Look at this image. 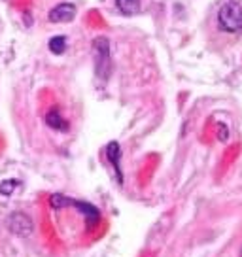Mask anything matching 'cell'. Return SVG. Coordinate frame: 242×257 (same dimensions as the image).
Wrapping results in <instances>:
<instances>
[{"mask_svg":"<svg viewBox=\"0 0 242 257\" xmlns=\"http://www.w3.org/2000/svg\"><path fill=\"white\" fill-rule=\"evenodd\" d=\"M216 23L225 34H242V0H225L218 8Z\"/></svg>","mask_w":242,"mask_h":257,"instance_id":"cell-1","label":"cell"},{"mask_svg":"<svg viewBox=\"0 0 242 257\" xmlns=\"http://www.w3.org/2000/svg\"><path fill=\"white\" fill-rule=\"evenodd\" d=\"M93 53H95V68L97 76L106 80L112 72V59H110V44L106 38H97L93 42Z\"/></svg>","mask_w":242,"mask_h":257,"instance_id":"cell-2","label":"cell"},{"mask_svg":"<svg viewBox=\"0 0 242 257\" xmlns=\"http://www.w3.org/2000/svg\"><path fill=\"white\" fill-rule=\"evenodd\" d=\"M8 227L10 231L17 234V236H29V234L33 233V221L23 212H14L8 219Z\"/></svg>","mask_w":242,"mask_h":257,"instance_id":"cell-3","label":"cell"},{"mask_svg":"<svg viewBox=\"0 0 242 257\" xmlns=\"http://www.w3.org/2000/svg\"><path fill=\"white\" fill-rule=\"evenodd\" d=\"M74 17H76V8H74V4H68V2H63L49 12L51 23H68Z\"/></svg>","mask_w":242,"mask_h":257,"instance_id":"cell-4","label":"cell"},{"mask_svg":"<svg viewBox=\"0 0 242 257\" xmlns=\"http://www.w3.org/2000/svg\"><path fill=\"white\" fill-rule=\"evenodd\" d=\"M106 153H108V159H110V163H112L113 169H115L117 180H119V182H123V174H121V169H119V153H121L119 144H117V142H112V144L108 146Z\"/></svg>","mask_w":242,"mask_h":257,"instance_id":"cell-5","label":"cell"},{"mask_svg":"<svg viewBox=\"0 0 242 257\" xmlns=\"http://www.w3.org/2000/svg\"><path fill=\"white\" fill-rule=\"evenodd\" d=\"M46 123H48L51 128H55V131H68V123L61 117V113L57 112V110H51V112L46 115Z\"/></svg>","mask_w":242,"mask_h":257,"instance_id":"cell-6","label":"cell"},{"mask_svg":"<svg viewBox=\"0 0 242 257\" xmlns=\"http://www.w3.org/2000/svg\"><path fill=\"white\" fill-rule=\"evenodd\" d=\"M115 6L125 16H135V14L140 12V0H115Z\"/></svg>","mask_w":242,"mask_h":257,"instance_id":"cell-7","label":"cell"},{"mask_svg":"<svg viewBox=\"0 0 242 257\" xmlns=\"http://www.w3.org/2000/svg\"><path fill=\"white\" fill-rule=\"evenodd\" d=\"M49 51L55 55H63L66 51V38L65 36H55L49 40Z\"/></svg>","mask_w":242,"mask_h":257,"instance_id":"cell-8","label":"cell"}]
</instances>
